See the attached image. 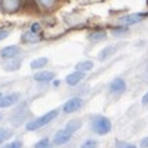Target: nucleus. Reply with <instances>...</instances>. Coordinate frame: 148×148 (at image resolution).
<instances>
[{"label": "nucleus", "mask_w": 148, "mask_h": 148, "mask_svg": "<svg viewBox=\"0 0 148 148\" xmlns=\"http://www.w3.org/2000/svg\"><path fill=\"white\" fill-rule=\"evenodd\" d=\"M57 116H58V109L49 110V112H47L45 115H42V116H39V118H36V119L28 122V123H26V129H28V131H36V129H39V128L48 125V123H49L51 121H54Z\"/></svg>", "instance_id": "nucleus-1"}, {"label": "nucleus", "mask_w": 148, "mask_h": 148, "mask_svg": "<svg viewBox=\"0 0 148 148\" xmlns=\"http://www.w3.org/2000/svg\"><path fill=\"white\" fill-rule=\"evenodd\" d=\"M92 129L99 135H106L112 129V123L106 116H96L92 122Z\"/></svg>", "instance_id": "nucleus-2"}, {"label": "nucleus", "mask_w": 148, "mask_h": 148, "mask_svg": "<svg viewBox=\"0 0 148 148\" xmlns=\"http://www.w3.org/2000/svg\"><path fill=\"white\" fill-rule=\"evenodd\" d=\"M22 0H0V8L6 13H16L21 9Z\"/></svg>", "instance_id": "nucleus-3"}, {"label": "nucleus", "mask_w": 148, "mask_h": 148, "mask_svg": "<svg viewBox=\"0 0 148 148\" xmlns=\"http://www.w3.org/2000/svg\"><path fill=\"white\" fill-rule=\"evenodd\" d=\"M82 106H83V100H82L80 97H73V99H70V100H67V102L64 103L62 112H65V113H73V112L79 110Z\"/></svg>", "instance_id": "nucleus-4"}, {"label": "nucleus", "mask_w": 148, "mask_h": 148, "mask_svg": "<svg viewBox=\"0 0 148 148\" xmlns=\"http://www.w3.org/2000/svg\"><path fill=\"white\" fill-rule=\"evenodd\" d=\"M148 15L147 13H132V15H126V16H122L119 19V22L125 26H129V25H135L141 21H144V18H147Z\"/></svg>", "instance_id": "nucleus-5"}, {"label": "nucleus", "mask_w": 148, "mask_h": 148, "mask_svg": "<svg viewBox=\"0 0 148 148\" xmlns=\"http://www.w3.org/2000/svg\"><path fill=\"white\" fill-rule=\"evenodd\" d=\"M21 99V95L19 93H10V95H6V96H2L0 97V108H9V106H13L19 102Z\"/></svg>", "instance_id": "nucleus-6"}, {"label": "nucleus", "mask_w": 148, "mask_h": 148, "mask_svg": "<svg viewBox=\"0 0 148 148\" xmlns=\"http://www.w3.org/2000/svg\"><path fill=\"white\" fill-rule=\"evenodd\" d=\"M19 52H21V48L18 45H9V47H5L2 51H0V57L5 58V60H9V58L18 57Z\"/></svg>", "instance_id": "nucleus-7"}, {"label": "nucleus", "mask_w": 148, "mask_h": 148, "mask_svg": "<svg viewBox=\"0 0 148 148\" xmlns=\"http://www.w3.org/2000/svg\"><path fill=\"white\" fill-rule=\"evenodd\" d=\"M70 139H71V134H70L68 131H65V129H61V131H58V132L55 134V136H54V144H55V145H62V144L68 142Z\"/></svg>", "instance_id": "nucleus-8"}, {"label": "nucleus", "mask_w": 148, "mask_h": 148, "mask_svg": "<svg viewBox=\"0 0 148 148\" xmlns=\"http://www.w3.org/2000/svg\"><path fill=\"white\" fill-rule=\"evenodd\" d=\"M83 77H84V73H82V71H74V73H71V74H68L67 76V79H65V82H67V84L68 86H76V84H79L82 80H83Z\"/></svg>", "instance_id": "nucleus-9"}, {"label": "nucleus", "mask_w": 148, "mask_h": 148, "mask_svg": "<svg viewBox=\"0 0 148 148\" xmlns=\"http://www.w3.org/2000/svg\"><path fill=\"white\" fill-rule=\"evenodd\" d=\"M21 64H22V60L19 58V57H15V58H9L3 65V68L6 70V71H16V70H19V67H21Z\"/></svg>", "instance_id": "nucleus-10"}, {"label": "nucleus", "mask_w": 148, "mask_h": 148, "mask_svg": "<svg viewBox=\"0 0 148 148\" xmlns=\"http://www.w3.org/2000/svg\"><path fill=\"white\" fill-rule=\"evenodd\" d=\"M109 89H110L112 93H122V92L126 89V83H125L123 79H115V80L110 83Z\"/></svg>", "instance_id": "nucleus-11"}, {"label": "nucleus", "mask_w": 148, "mask_h": 148, "mask_svg": "<svg viewBox=\"0 0 148 148\" xmlns=\"http://www.w3.org/2000/svg\"><path fill=\"white\" fill-rule=\"evenodd\" d=\"M116 49H118V47H115V45H109V47L103 48V49L99 52L97 58H99L100 61H106L108 58H110V57H112V55L116 52Z\"/></svg>", "instance_id": "nucleus-12"}, {"label": "nucleus", "mask_w": 148, "mask_h": 148, "mask_svg": "<svg viewBox=\"0 0 148 148\" xmlns=\"http://www.w3.org/2000/svg\"><path fill=\"white\" fill-rule=\"evenodd\" d=\"M55 79V74L52 71H39L34 76V80L36 82H52Z\"/></svg>", "instance_id": "nucleus-13"}, {"label": "nucleus", "mask_w": 148, "mask_h": 148, "mask_svg": "<svg viewBox=\"0 0 148 148\" xmlns=\"http://www.w3.org/2000/svg\"><path fill=\"white\" fill-rule=\"evenodd\" d=\"M41 39V35L36 34V32H32V31H26L23 35H22V41L25 44H35Z\"/></svg>", "instance_id": "nucleus-14"}, {"label": "nucleus", "mask_w": 148, "mask_h": 148, "mask_svg": "<svg viewBox=\"0 0 148 148\" xmlns=\"http://www.w3.org/2000/svg\"><path fill=\"white\" fill-rule=\"evenodd\" d=\"M80 128H82V121L80 119H73V121H70L67 123L65 131H68L70 134H73V132H76L77 129H80Z\"/></svg>", "instance_id": "nucleus-15"}, {"label": "nucleus", "mask_w": 148, "mask_h": 148, "mask_svg": "<svg viewBox=\"0 0 148 148\" xmlns=\"http://www.w3.org/2000/svg\"><path fill=\"white\" fill-rule=\"evenodd\" d=\"M47 64H48V58L47 57H41V58H36V60H34L31 62V68L32 70H39V68H42Z\"/></svg>", "instance_id": "nucleus-16"}, {"label": "nucleus", "mask_w": 148, "mask_h": 148, "mask_svg": "<svg viewBox=\"0 0 148 148\" xmlns=\"http://www.w3.org/2000/svg\"><path fill=\"white\" fill-rule=\"evenodd\" d=\"M76 68H77V71L86 73V71H89V70L93 68V62H92V61H80V62L76 65Z\"/></svg>", "instance_id": "nucleus-17"}, {"label": "nucleus", "mask_w": 148, "mask_h": 148, "mask_svg": "<svg viewBox=\"0 0 148 148\" xmlns=\"http://www.w3.org/2000/svg\"><path fill=\"white\" fill-rule=\"evenodd\" d=\"M12 136V131L8 128H0V144H3Z\"/></svg>", "instance_id": "nucleus-18"}, {"label": "nucleus", "mask_w": 148, "mask_h": 148, "mask_svg": "<svg viewBox=\"0 0 148 148\" xmlns=\"http://www.w3.org/2000/svg\"><path fill=\"white\" fill-rule=\"evenodd\" d=\"M89 38H90L92 41H95V42H97V41H103V39L106 38V32H105V31H96V32H93Z\"/></svg>", "instance_id": "nucleus-19"}, {"label": "nucleus", "mask_w": 148, "mask_h": 148, "mask_svg": "<svg viewBox=\"0 0 148 148\" xmlns=\"http://www.w3.org/2000/svg\"><path fill=\"white\" fill-rule=\"evenodd\" d=\"M34 148H51L49 138H42V139H39V141L34 145Z\"/></svg>", "instance_id": "nucleus-20"}, {"label": "nucleus", "mask_w": 148, "mask_h": 148, "mask_svg": "<svg viewBox=\"0 0 148 148\" xmlns=\"http://www.w3.org/2000/svg\"><path fill=\"white\" fill-rule=\"evenodd\" d=\"M112 34L115 35V36H123V35H126L128 34V26H119V28H115L113 31H112Z\"/></svg>", "instance_id": "nucleus-21"}, {"label": "nucleus", "mask_w": 148, "mask_h": 148, "mask_svg": "<svg viewBox=\"0 0 148 148\" xmlns=\"http://www.w3.org/2000/svg\"><path fill=\"white\" fill-rule=\"evenodd\" d=\"M38 2L44 6V8H47V9H51L54 5H55V2L57 0H38Z\"/></svg>", "instance_id": "nucleus-22"}, {"label": "nucleus", "mask_w": 148, "mask_h": 148, "mask_svg": "<svg viewBox=\"0 0 148 148\" xmlns=\"http://www.w3.org/2000/svg\"><path fill=\"white\" fill-rule=\"evenodd\" d=\"M97 147V141H95V139H89V141H86L80 148H96Z\"/></svg>", "instance_id": "nucleus-23"}, {"label": "nucleus", "mask_w": 148, "mask_h": 148, "mask_svg": "<svg viewBox=\"0 0 148 148\" xmlns=\"http://www.w3.org/2000/svg\"><path fill=\"white\" fill-rule=\"evenodd\" d=\"M3 148H22V142L21 141H12V142H9L6 147H3Z\"/></svg>", "instance_id": "nucleus-24"}, {"label": "nucleus", "mask_w": 148, "mask_h": 148, "mask_svg": "<svg viewBox=\"0 0 148 148\" xmlns=\"http://www.w3.org/2000/svg\"><path fill=\"white\" fill-rule=\"evenodd\" d=\"M116 148H136V147L132 145V144H126V142L118 141V142H116Z\"/></svg>", "instance_id": "nucleus-25"}, {"label": "nucleus", "mask_w": 148, "mask_h": 148, "mask_svg": "<svg viewBox=\"0 0 148 148\" xmlns=\"http://www.w3.org/2000/svg\"><path fill=\"white\" fill-rule=\"evenodd\" d=\"M41 29H42V28H41V25H39L38 22H35V23H32V25H31V31H32V32L39 34V32H41Z\"/></svg>", "instance_id": "nucleus-26"}, {"label": "nucleus", "mask_w": 148, "mask_h": 148, "mask_svg": "<svg viewBox=\"0 0 148 148\" xmlns=\"http://www.w3.org/2000/svg\"><path fill=\"white\" fill-rule=\"evenodd\" d=\"M9 34H10L9 29H0V41H3L5 38H8Z\"/></svg>", "instance_id": "nucleus-27"}, {"label": "nucleus", "mask_w": 148, "mask_h": 148, "mask_svg": "<svg viewBox=\"0 0 148 148\" xmlns=\"http://www.w3.org/2000/svg\"><path fill=\"white\" fill-rule=\"evenodd\" d=\"M142 148H148V136L147 138H144L142 141H141V144H139Z\"/></svg>", "instance_id": "nucleus-28"}, {"label": "nucleus", "mask_w": 148, "mask_h": 148, "mask_svg": "<svg viewBox=\"0 0 148 148\" xmlns=\"http://www.w3.org/2000/svg\"><path fill=\"white\" fill-rule=\"evenodd\" d=\"M142 105H144V106H145V105H148V92L142 96Z\"/></svg>", "instance_id": "nucleus-29"}, {"label": "nucleus", "mask_w": 148, "mask_h": 148, "mask_svg": "<svg viewBox=\"0 0 148 148\" xmlns=\"http://www.w3.org/2000/svg\"><path fill=\"white\" fill-rule=\"evenodd\" d=\"M2 119H3V115H2V113H0V121H2Z\"/></svg>", "instance_id": "nucleus-30"}, {"label": "nucleus", "mask_w": 148, "mask_h": 148, "mask_svg": "<svg viewBox=\"0 0 148 148\" xmlns=\"http://www.w3.org/2000/svg\"><path fill=\"white\" fill-rule=\"evenodd\" d=\"M0 97H2V93H0Z\"/></svg>", "instance_id": "nucleus-31"}]
</instances>
